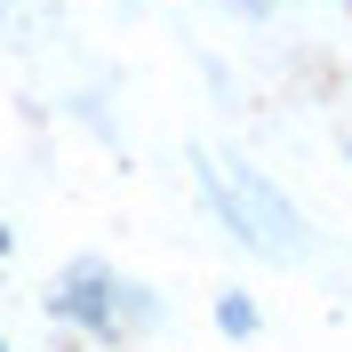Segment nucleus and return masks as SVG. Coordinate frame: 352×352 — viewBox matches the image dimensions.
Wrapping results in <instances>:
<instances>
[{
  "mask_svg": "<svg viewBox=\"0 0 352 352\" xmlns=\"http://www.w3.org/2000/svg\"><path fill=\"white\" fill-rule=\"evenodd\" d=\"M241 184H248V208H256V217H264V232H272V248H288V241H296V208H288V200L272 192L256 168H241Z\"/></svg>",
  "mask_w": 352,
  "mask_h": 352,
  "instance_id": "1",
  "label": "nucleus"
},
{
  "mask_svg": "<svg viewBox=\"0 0 352 352\" xmlns=\"http://www.w3.org/2000/svg\"><path fill=\"white\" fill-rule=\"evenodd\" d=\"M56 312L88 320V329H104V272H72V288L56 296Z\"/></svg>",
  "mask_w": 352,
  "mask_h": 352,
  "instance_id": "2",
  "label": "nucleus"
},
{
  "mask_svg": "<svg viewBox=\"0 0 352 352\" xmlns=\"http://www.w3.org/2000/svg\"><path fill=\"white\" fill-rule=\"evenodd\" d=\"M0 352H8V344H0Z\"/></svg>",
  "mask_w": 352,
  "mask_h": 352,
  "instance_id": "5",
  "label": "nucleus"
},
{
  "mask_svg": "<svg viewBox=\"0 0 352 352\" xmlns=\"http://www.w3.org/2000/svg\"><path fill=\"white\" fill-rule=\"evenodd\" d=\"M217 329L224 336H256V305L248 296H217Z\"/></svg>",
  "mask_w": 352,
  "mask_h": 352,
  "instance_id": "3",
  "label": "nucleus"
},
{
  "mask_svg": "<svg viewBox=\"0 0 352 352\" xmlns=\"http://www.w3.org/2000/svg\"><path fill=\"white\" fill-rule=\"evenodd\" d=\"M0 256H8V224H0Z\"/></svg>",
  "mask_w": 352,
  "mask_h": 352,
  "instance_id": "4",
  "label": "nucleus"
}]
</instances>
